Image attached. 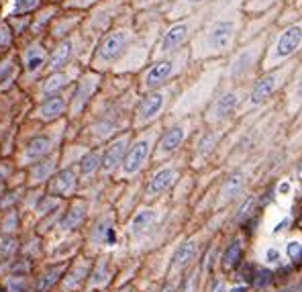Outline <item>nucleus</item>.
Listing matches in <instances>:
<instances>
[{
	"instance_id": "393cba45",
	"label": "nucleus",
	"mask_w": 302,
	"mask_h": 292,
	"mask_svg": "<svg viewBox=\"0 0 302 292\" xmlns=\"http://www.w3.org/2000/svg\"><path fill=\"white\" fill-rule=\"evenodd\" d=\"M51 168H53L51 161H41V164L35 166V170H33V178H35V180H45L47 174L51 172Z\"/></svg>"
},
{
	"instance_id": "bb28decb",
	"label": "nucleus",
	"mask_w": 302,
	"mask_h": 292,
	"mask_svg": "<svg viewBox=\"0 0 302 292\" xmlns=\"http://www.w3.org/2000/svg\"><path fill=\"white\" fill-rule=\"evenodd\" d=\"M59 274H62V270H57V268H55V270H51L49 274H45V276H43V280L39 282V290H47V288H49V286L57 280V276H59Z\"/></svg>"
},
{
	"instance_id": "f03ea898",
	"label": "nucleus",
	"mask_w": 302,
	"mask_h": 292,
	"mask_svg": "<svg viewBox=\"0 0 302 292\" xmlns=\"http://www.w3.org/2000/svg\"><path fill=\"white\" fill-rule=\"evenodd\" d=\"M125 43H127V35L123 33V31H116V33L108 35L100 45V57L106 59V61L118 57L120 51H123V47H125Z\"/></svg>"
},
{
	"instance_id": "a19ab883",
	"label": "nucleus",
	"mask_w": 302,
	"mask_h": 292,
	"mask_svg": "<svg viewBox=\"0 0 302 292\" xmlns=\"http://www.w3.org/2000/svg\"><path fill=\"white\" fill-rule=\"evenodd\" d=\"M190 3H198V0H190Z\"/></svg>"
},
{
	"instance_id": "412c9836",
	"label": "nucleus",
	"mask_w": 302,
	"mask_h": 292,
	"mask_svg": "<svg viewBox=\"0 0 302 292\" xmlns=\"http://www.w3.org/2000/svg\"><path fill=\"white\" fill-rule=\"evenodd\" d=\"M98 166H100V157L96 155V153H88L84 159H82V174H92V172H96L98 170Z\"/></svg>"
},
{
	"instance_id": "b1692460",
	"label": "nucleus",
	"mask_w": 302,
	"mask_h": 292,
	"mask_svg": "<svg viewBox=\"0 0 302 292\" xmlns=\"http://www.w3.org/2000/svg\"><path fill=\"white\" fill-rule=\"evenodd\" d=\"M84 219V209H72L70 215L64 219V227L66 229H74V227Z\"/></svg>"
},
{
	"instance_id": "a878e982",
	"label": "nucleus",
	"mask_w": 302,
	"mask_h": 292,
	"mask_svg": "<svg viewBox=\"0 0 302 292\" xmlns=\"http://www.w3.org/2000/svg\"><path fill=\"white\" fill-rule=\"evenodd\" d=\"M253 207H255V199L251 197V199H247V201L243 203V207L239 209V213H237V221H245V219H247V217L251 215Z\"/></svg>"
},
{
	"instance_id": "4be33fe9",
	"label": "nucleus",
	"mask_w": 302,
	"mask_h": 292,
	"mask_svg": "<svg viewBox=\"0 0 302 292\" xmlns=\"http://www.w3.org/2000/svg\"><path fill=\"white\" fill-rule=\"evenodd\" d=\"M239 253H241V245H239V241H233V243L229 245L227 253H225V266H227V268H233V266L237 264Z\"/></svg>"
},
{
	"instance_id": "c756f323",
	"label": "nucleus",
	"mask_w": 302,
	"mask_h": 292,
	"mask_svg": "<svg viewBox=\"0 0 302 292\" xmlns=\"http://www.w3.org/2000/svg\"><path fill=\"white\" fill-rule=\"evenodd\" d=\"M15 278H17V276H15ZM15 278L9 280L11 290H13V292H23V288H25V278H21V276H19V280H15Z\"/></svg>"
},
{
	"instance_id": "58836bf2",
	"label": "nucleus",
	"mask_w": 302,
	"mask_h": 292,
	"mask_svg": "<svg viewBox=\"0 0 302 292\" xmlns=\"http://www.w3.org/2000/svg\"><path fill=\"white\" fill-rule=\"evenodd\" d=\"M298 92H302V78H300V84H298Z\"/></svg>"
},
{
	"instance_id": "ddd939ff",
	"label": "nucleus",
	"mask_w": 302,
	"mask_h": 292,
	"mask_svg": "<svg viewBox=\"0 0 302 292\" xmlns=\"http://www.w3.org/2000/svg\"><path fill=\"white\" fill-rule=\"evenodd\" d=\"M49 149H51V141L47 137H35L27 147V157L29 159H39L45 153H49Z\"/></svg>"
},
{
	"instance_id": "9b49d317",
	"label": "nucleus",
	"mask_w": 302,
	"mask_h": 292,
	"mask_svg": "<svg viewBox=\"0 0 302 292\" xmlns=\"http://www.w3.org/2000/svg\"><path fill=\"white\" fill-rule=\"evenodd\" d=\"M194 251H196V243L194 241H188V243H184V245H180V249L176 251V255H174V259H172V266H174V270H180V268H184L190 259L194 257Z\"/></svg>"
},
{
	"instance_id": "423d86ee",
	"label": "nucleus",
	"mask_w": 302,
	"mask_h": 292,
	"mask_svg": "<svg viewBox=\"0 0 302 292\" xmlns=\"http://www.w3.org/2000/svg\"><path fill=\"white\" fill-rule=\"evenodd\" d=\"M164 107V94H149L147 99L141 103V109H139V119L141 121H149L154 119Z\"/></svg>"
},
{
	"instance_id": "f8f14e48",
	"label": "nucleus",
	"mask_w": 302,
	"mask_h": 292,
	"mask_svg": "<svg viewBox=\"0 0 302 292\" xmlns=\"http://www.w3.org/2000/svg\"><path fill=\"white\" fill-rule=\"evenodd\" d=\"M64 109H66V101L62 99V96H55V99H49V101L43 103L41 117L43 119H55V117H59L64 113Z\"/></svg>"
},
{
	"instance_id": "1a4fd4ad",
	"label": "nucleus",
	"mask_w": 302,
	"mask_h": 292,
	"mask_svg": "<svg viewBox=\"0 0 302 292\" xmlns=\"http://www.w3.org/2000/svg\"><path fill=\"white\" fill-rule=\"evenodd\" d=\"M125 147H127V139H118V141H114L110 147H108V151L104 153V168L106 170H112L120 159H123V153H125Z\"/></svg>"
},
{
	"instance_id": "72a5a7b5",
	"label": "nucleus",
	"mask_w": 302,
	"mask_h": 292,
	"mask_svg": "<svg viewBox=\"0 0 302 292\" xmlns=\"http://www.w3.org/2000/svg\"><path fill=\"white\" fill-rule=\"evenodd\" d=\"M284 227H288V219H286V221H282V223L276 227V229H274V233H280V231L284 229Z\"/></svg>"
},
{
	"instance_id": "5701e85b",
	"label": "nucleus",
	"mask_w": 302,
	"mask_h": 292,
	"mask_svg": "<svg viewBox=\"0 0 302 292\" xmlns=\"http://www.w3.org/2000/svg\"><path fill=\"white\" fill-rule=\"evenodd\" d=\"M66 82H68V78L64 76V74H55V76H51L49 80H47V84L43 86V92H55V90H59L62 86H66Z\"/></svg>"
},
{
	"instance_id": "6ab92c4d",
	"label": "nucleus",
	"mask_w": 302,
	"mask_h": 292,
	"mask_svg": "<svg viewBox=\"0 0 302 292\" xmlns=\"http://www.w3.org/2000/svg\"><path fill=\"white\" fill-rule=\"evenodd\" d=\"M154 219H156V215L151 213V211H143V213H139L135 219H133V231L135 233H139V231H145L147 227L154 223Z\"/></svg>"
},
{
	"instance_id": "dca6fc26",
	"label": "nucleus",
	"mask_w": 302,
	"mask_h": 292,
	"mask_svg": "<svg viewBox=\"0 0 302 292\" xmlns=\"http://www.w3.org/2000/svg\"><path fill=\"white\" fill-rule=\"evenodd\" d=\"M70 53H72V43H64V45H59L57 51L51 55L49 59V68L51 70H59L62 66H66V61L70 59Z\"/></svg>"
},
{
	"instance_id": "4c0bfd02",
	"label": "nucleus",
	"mask_w": 302,
	"mask_h": 292,
	"mask_svg": "<svg viewBox=\"0 0 302 292\" xmlns=\"http://www.w3.org/2000/svg\"><path fill=\"white\" fill-rule=\"evenodd\" d=\"M114 241V233L112 231H108V243H112Z\"/></svg>"
},
{
	"instance_id": "f3484780",
	"label": "nucleus",
	"mask_w": 302,
	"mask_h": 292,
	"mask_svg": "<svg viewBox=\"0 0 302 292\" xmlns=\"http://www.w3.org/2000/svg\"><path fill=\"white\" fill-rule=\"evenodd\" d=\"M241 186H243V176H241V174H233L225 182V186H223V201H231L235 194L241 190Z\"/></svg>"
},
{
	"instance_id": "cd10ccee",
	"label": "nucleus",
	"mask_w": 302,
	"mask_h": 292,
	"mask_svg": "<svg viewBox=\"0 0 302 292\" xmlns=\"http://www.w3.org/2000/svg\"><path fill=\"white\" fill-rule=\"evenodd\" d=\"M269 282H271V272L269 270H259L257 276H255V280H253L255 286H267Z\"/></svg>"
},
{
	"instance_id": "c85d7f7f",
	"label": "nucleus",
	"mask_w": 302,
	"mask_h": 292,
	"mask_svg": "<svg viewBox=\"0 0 302 292\" xmlns=\"http://www.w3.org/2000/svg\"><path fill=\"white\" fill-rule=\"evenodd\" d=\"M33 7H37V0H21V3H17V9H15V13L29 11V9H33Z\"/></svg>"
},
{
	"instance_id": "aec40b11",
	"label": "nucleus",
	"mask_w": 302,
	"mask_h": 292,
	"mask_svg": "<svg viewBox=\"0 0 302 292\" xmlns=\"http://www.w3.org/2000/svg\"><path fill=\"white\" fill-rule=\"evenodd\" d=\"M43 51L39 49V47H33L31 51H29V55H27V68H29V72H35V70H39V66H43Z\"/></svg>"
},
{
	"instance_id": "ea45409f",
	"label": "nucleus",
	"mask_w": 302,
	"mask_h": 292,
	"mask_svg": "<svg viewBox=\"0 0 302 292\" xmlns=\"http://www.w3.org/2000/svg\"><path fill=\"white\" fill-rule=\"evenodd\" d=\"M298 174H300V178H302V168H300V170H298Z\"/></svg>"
},
{
	"instance_id": "9d476101",
	"label": "nucleus",
	"mask_w": 302,
	"mask_h": 292,
	"mask_svg": "<svg viewBox=\"0 0 302 292\" xmlns=\"http://www.w3.org/2000/svg\"><path fill=\"white\" fill-rule=\"evenodd\" d=\"M174 178H176V172H174V170H162V172H158L154 178H151V182H149V194H160V192H164L168 186H172Z\"/></svg>"
},
{
	"instance_id": "39448f33",
	"label": "nucleus",
	"mask_w": 302,
	"mask_h": 292,
	"mask_svg": "<svg viewBox=\"0 0 302 292\" xmlns=\"http://www.w3.org/2000/svg\"><path fill=\"white\" fill-rule=\"evenodd\" d=\"M274 88H276V76L274 74L263 76L251 92V105H261L265 99H269V94L274 92Z\"/></svg>"
},
{
	"instance_id": "473e14b6",
	"label": "nucleus",
	"mask_w": 302,
	"mask_h": 292,
	"mask_svg": "<svg viewBox=\"0 0 302 292\" xmlns=\"http://www.w3.org/2000/svg\"><path fill=\"white\" fill-rule=\"evenodd\" d=\"M267 259H271V262H274V259H278V251H276V249H269V251H267Z\"/></svg>"
},
{
	"instance_id": "7c9ffc66",
	"label": "nucleus",
	"mask_w": 302,
	"mask_h": 292,
	"mask_svg": "<svg viewBox=\"0 0 302 292\" xmlns=\"http://www.w3.org/2000/svg\"><path fill=\"white\" fill-rule=\"evenodd\" d=\"M288 253H290V257H292V259H300L302 245H300V243H296V241H292V243H290V247H288Z\"/></svg>"
},
{
	"instance_id": "f704fd0d",
	"label": "nucleus",
	"mask_w": 302,
	"mask_h": 292,
	"mask_svg": "<svg viewBox=\"0 0 302 292\" xmlns=\"http://www.w3.org/2000/svg\"><path fill=\"white\" fill-rule=\"evenodd\" d=\"M213 292H225V284H223V282H217V284H215V290H213Z\"/></svg>"
},
{
	"instance_id": "c9c22d12",
	"label": "nucleus",
	"mask_w": 302,
	"mask_h": 292,
	"mask_svg": "<svg viewBox=\"0 0 302 292\" xmlns=\"http://www.w3.org/2000/svg\"><path fill=\"white\" fill-rule=\"evenodd\" d=\"M245 290H247V288H245V286H239V288H233V290H231V292H245Z\"/></svg>"
},
{
	"instance_id": "4468645a",
	"label": "nucleus",
	"mask_w": 302,
	"mask_h": 292,
	"mask_svg": "<svg viewBox=\"0 0 302 292\" xmlns=\"http://www.w3.org/2000/svg\"><path fill=\"white\" fill-rule=\"evenodd\" d=\"M76 184V176L72 170H64L62 174H59L53 182V192L55 194H68Z\"/></svg>"
},
{
	"instance_id": "6e6552de",
	"label": "nucleus",
	"mask_w": 302,
	"mask_h": 292,
	"mask_svg": "<svg viewBox=\"0 0 302 292\" xmlns=\"http://www.w3.org/2000/svg\"><path fill=\"white\" fill-rule=\"evenodd\" d=\"M186 33H188V27H186V25H176V27H172L168 33H166L164 41H162V51H172V49H176L180 43L184 41Z\"/></svg>"
},
{
	"instance_id": "f257e3e1",
	"label": "nucleus",
	"mask_w": 302,
	"mask_h": 292,
	"mask_svg": "<svg viewBox=\"0 0 302 292\" xmlns=\"http://www.w3.org/2000/svg\"><path fill=\"white\" fill-rule=\"evenodd\" d=\"M302 43V27H290V29H286L284 33H282V37L278 39V47H276V53L280 55V57H286V55H292L296 49H298V45Z\"/></svg>"
},
{
	"instance_id": "2f4dec72",
	"label": "nucleus",
	"mask_w": 302,
	"mask_h": 292,
	"mask_svg": "<svg viewBox=\"0 0 302 292\" xmlns=\"http://www.w3.org/2000/svg\"><path fill=\"white\" fill-rule=\"evenodd\" d=\"M290 192V184L288 182H282L280 184V194H288Z\"/></svg>"
},
{
	"instance_id": "0eeeda50",
	"label": "nucleus",
	"mask_w": 302,
	"mask_h": 292,
	"mask_svg": "<svg viewBox=\"0 0 302 292\" xmlns=\"http://www.w3.org/2000/svg\"><path fill=\"white\" fill-rule=\"evenodd\" d=\"M172 66H174V63H172L170 59H164V61L156 63V66L147 72V78H145L147 86H158V84H162V82L172 74Z\"/></svg>"
},
{
	"instance_id": "20e7f679",
	"label": "nucleus",
	"mask_w": 302,
	"mask_h": 292,
	"mask_svg": "<svg viewBox=\"0 0 302 292\" xmlns=\"http://www.w3.org/2000/svg\"><path fill=\"white\" fill-rule=\"evenodd\" d=\"M231 37H233V23H229V21L219 23L208 33V45L213 49H225L231 43Z\"/></svg>"
},
{
	"instance_id": "2eb2a0df",
	"label": "nucleus",
	"mask_w": 302,
	"mask_h": 292,
	"mask_svg": "<svg viewBox=\"0 0 302 292\" xmlns=\"http://www.w3.org/2000/svg\"><path fill=\"white\" fill-rule=\"evenodd\" d=\"M182 139H184L182 129H180V127L170 129V131L164 135V139H162V151H174L180 143H182Z\"/></svg>"
},
{
	"instance_id": "e433bc0d",
	"label": "nucleus",
	"mask_w": 302,
	"mask_h": 292,
	"mask_svg": "<svg viewBox=\"0 0 302 292\" xmlns=\"http://www.w3.org/2000/svg\"><path fill=\"white\" fill-rule=\"evenodd\" d=\"M162 292H176V288H174V286H166Z\"/></svg>"
},
{
	"instance_id": "a211bd4d",
	"label": "nucleus",
	"mask_w": 302,
	"mask_h": 292,
	"mask_svg": "<svg viewBox=\"0 0 302 292\" xmlns=\"http://www.w3.org/2000/svg\"><path fill=\"white\" fill-rule=\"evenodd\" d=\"M237 103H239V96L237 94H225L223 99L219 101V105H217V111H215V115L221 119V117H227L235 107H237Z\"/></svg>"
},
{
	"instance_id": "7ed1b4c3",
	"label": "nucleus",
	"mask_w": 302,
	"mask_h": 292,
	"mask_svg": "<svg viewBox=\"0 0 302 292\" xmlns=\"http://www.w3.org/2000/svg\"><path fill=\"white\" fill-rule=\"evenodd\" d=\"M147 153H149V143L147 141H139L131 147V151L127 153L125 157V172L127 174H135L141 166H143V161L147 159Z\"/></svg>"
}]
</instances>
